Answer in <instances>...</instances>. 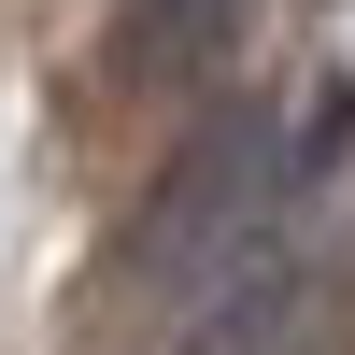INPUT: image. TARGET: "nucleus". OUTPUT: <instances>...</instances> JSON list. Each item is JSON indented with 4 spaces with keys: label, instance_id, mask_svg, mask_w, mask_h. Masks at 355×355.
<instances>
[{
    "label": "nucleus",
    "instance_id": "nucleus-3",
    "mask_svg": "<svg viewBox=\"0 0 355 355\" xmlns=\"http://www.w3.org/2000/svg\"><path fill=\"white\" fill-rule=\"evenodd\" d=\"M227 15H242V0H142V28H157L171 57H214V43H227Z\"/></svg>",
    "mask_w": 355,
    "mask_h": 355
},
{
    "label": "nucleus",
    "instance_id": "nucleus-1",
    "mask_svg": "<svg viewBox=\"0 0 355 355\" xmlns=\"http://www.w3.org/2000/svg\"><path fill=\"white\" fill-rule=\"evenodd\" d=\"M270 227H284V142H270V114H199L185 157H171L157 199H142L128 256H114V313L157 327L171 299H199V284H214L242 242H270Z\"/></svg>",
    "mask_w": 355,
    "mask_h": 355
},
{
    "label": "nucleus",
    "instance_id": "nucleus-2",
    "mask_svg": "<svg viewBox=\"0 0 355 355\" xmlns=\"http://www.w3.org/2000/svg\"><path fill=\"white\" fill-rule=\"evenodd\" d=\"M284 299H299V256H284V227H270V242H242L199 299H171L157 327H142V355H270Z\"/></svg>",
    "mask_w": 355,
    "mask_h": 355
}]
</instances>
